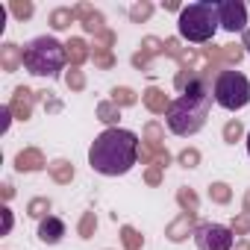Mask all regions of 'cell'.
Returning a JSON list of instances; mask_svg holds the SVG:
<instances>
[{
	"label": "cell",
	"mask_w": 250,
	"mask_h": 250,
	"mask_svg": "<svg viewBox=\"0 0 250 250\" xmlns=\"http://www.w3.org/2000/svg\"><path fill=\"white\" fill-rule=\"evenodd\" d=\"M12 229V215H9V209H3V232H9Z\"/></svg>",
	"instance_id": "cell-9"
},
{
	"label": "cell",
	"mask_w": 250,
	"mask_h": 250,
	"mask_svg": "<svg viewBox=\"0 0 250 250\" xmlns=\"http://www.w3.org/2000/svg\"><path fill=\"white\" fill-rule=\"evenodd\" d=\"M244 47H247V53H250V27L244 30Z\"/></svg>",
	"instance_id": "cell-10"
},
{
	"label": "cell",
	"mask_w": 250,
	"mask_h": 250,
	"mask_svg": "<svg viewBox=\"0 0 250 250\" xmlns=\"http://www.w3.org/2000/svg\"><path fill=\"white\" fill-rule=\"evenodd\" d=\"M194 244L197 250H232V229L224 224H200L194 229Z\"/></svg>",
	"instance_id": "cell-6"
},
{
	"label": "cell",
	"mask_w": 250,
	"mask_h": 250,
	"mask_svg": "<svg viewBox=\"0 0 250 250\" xmlns=\"http://www.w3.org/2000/svg\"><path fill=\"white\" fill-rule=\"evenodd\" d=\"M62 235H65V224H62L59 218H53V215L42 218V224H39V238H42L44 244H59Z\"/></svg>",
	"instance_id": "cell-8"
},
{
	"label": "cell",
	"mask_w": 250,
	"mask_h": 250,
	"mask_svg": "<svg viewBox=\"0 0 250 250\" xmlns=\"http://www.w3.org/2000/svg\"><path fill=\"white\" fill-rule=\"evenodd\" d=\"M212 88L203 83V80H191L188 88L168 106L165 112V124L174 136H194L206 127V118H209V109H212Z\"/></svg>",
	"instance_id": "cell-2"
},
{
	"label": "cell",
	"mask_w": 250,
	"mask_h": 250,
	"mask_svg": "<svg viewBox=\"0 0 250 250\" xmlns=\"http://www.w3.org/2000/svg\"><path fill=\"white\" fill-rule=\"evenodd\" d=\"M136 159H139V136L133 130L121 127L103 130L88 147V165L103 177H121L133 171Z\"/></svg>",
	"instance_id": "cell-1"
},
{
	"label": "cell",
	"mask_w": 250,
	"mask_h": 250,
	"mask_svg": "<svg viewBox=\"0 0 250 250\" xmlns=\"http://www.w3.org/2000/svg\"><path fill=\"white\" fill-rule=\"evenodd\" d=\"M247 156H250V133H247Z\"/></svg>",
	"instance_id": "cell-11"
},
{
	"label": "cell",
	"mask_w": 250,
	"mask_h": 250,
	"mask_svg": "<svg viewBox=\"0 0 250 250\" xmlns=\"http://www.w3.org/2000/svg\"><path fill=\"white\" fill-rule=\"evenodd\" d=\"M177 30L186 42L203 44L209 42L218 30H221V18H218V3L215 0H197V3H188L180 12Z\"/></svg>",
	"instance_id": "cell-4"
},
{
	"label": "cell",
	"mask_w": 250,
	"mask_h": 250,
	"mask_svg": "<svg viewBox=\"0 0 250 250\" xmlns=\"http://www.w3.org/2000/svg\"><path fill=\"white\" fill-rule=\"evenodd\" d=\"M212 97L221 109L238 112L250 103V80L241 71H221L212 83Z\"/></svg>",
	"instance_id": "cell-5"
},
{
	"label": "cell",
	"mask_w": 250,
	"mask_h": 250,
	"mask_svg": "<svg viewBox=\"0 0 250 250\" xmlns=\"http://www.w3.org/2000/svg\"><path fill=\"white\" fill-rule=\"evenodd\" d=\"M65 62H68V53H65L62 42H56L50 36H39L24 44V68L36 77L56 80L65 71Z\"/></svg>",
	"instance_id": "cell-3"
},
{
	"label": "cell",
	"mask_w": 250,
	"mask_h": 250,
	"mask_svg": "<svg viewBox=\"0 0 250 250\" xmlns=\"http://www.w3.org/2000/svg\"><path fill=\"white\" fill-rule=\"evenodd\" d=\"M218 18H221V30H227V33L247 30V6L241 0H224V3H218Z\"/></svg>",
	"instance_id": "cell-7"
}]
</instances>
